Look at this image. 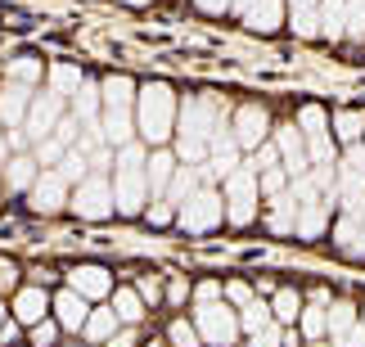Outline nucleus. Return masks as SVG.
Here are the masks:
<instances>
[{
	"mask_svg": "<svg viewBox=\"0 0 365 347\" xmlns=\"http://www.w3.org/2000/svg\"><path fill=\"white\" fill-rule=\"evenodd\" d=\"M226 118V108H221L212 95H194V100L180 108V122H176V154L190 162H199L212 154V131H217V122Z\"/></svg>",
	"mask_w": 365,
	"mask_h": 347,
	"instance_id": "f257e3e1",
	"label": "nucleus"
},
{
	"mask_svg": "<svg viewBox=\"0 0 365 347\" xmlns=\"http://www.w3.org/2000/svg\"><path fill=\"white\" fill-rule=\"evenodd\" d=\"M145 145H122L118 149V176H113V203H118V217H140L149 203V176H145Z\"/></svg>",
	"mask_w": 365,
	"mask_h": 347,
	"instance_id": "f03ea898",
	"label": "nucleus"
},
{
	"mask_svg": "<svg viewBox=\"0 0 365 347\" xmlns=\"http://www.w3.org/2000/svg\"><path fill=\"white\" fill-rule=\"evenodd\" d=\"M135 135H145L149 145H163L167 135H176V95L163 81H149L135 95Z\"/></svg>",
	"mask_w": 365,
	"mask_h": 347,
	"instance_id": "7ed1b4c3",
	"label": "nucleus"
},
{
	"mask_svg": "<svg viewBox=\"0 0 365 347\" xmlns=\"http://www.w3.org/2000/svg\"><path fill=\"white\" fill-rule=\"evenodd\" d=\"M257 199H262V180L252 167H240L226 176V221L230 226H252L257 221Z\"/></svg>",
	"mask_w": 365,
	"mask_h": 347,
	"instance_id": "20e7f679",
	"label": "nucleus"
},
{
	"mask_svg": "<svg viewBox=\"0 0 365 347\" xmlns=\"http://www.w3.org/2000/svg\"><path fill=\"white\" fill-rule=\"evenodd\" d=\"M73 212L81 217V221H108L118 212V203H113V180L108 176H100V172H91L81 185L73 190Z\"/></svg>",
	"mask_w": 365,
	"mask_h": 347,
	"instance_id": "39448f33",
	"label": "nucleus"
},
{
	"mask_svg": "<svg viewBox=\"0 0 365 347\" xmlns=\"http://www.w3.org/2000/svg\"><path fill=\"white\" fill-rule=\"evenodd\" d=\"M176 221H180L185 230H194V234H203V230H217L221 221H226V199H221L217 190H199V194H190V199L180 203Z\"/></svg>",
	"mask_w": 365,
	"mask_h": 347,
	"instance_id": "423d86ee",
	"label": "nucleus"
},
{
	"mask_svg": "<svg viewBox=\"0 0 365 347\" xmlns=\"http://www.w3.org/2000/svg\"><path fill=\"white\" fill-rule=\"evenodd\" d=\"M68 113H63V95H54V90H46V95H36L32 100V113H27V122H23V135H27V145H41V140H50L54 131H59V122H63Z\"/></svg>",
	"mask_w": 365,
	"mask_h": 347,
	"instance_id": "0eeeda50",
	"label": "nucleus"
},
{
	"mask_svg": "<svg viewBox=\"0 0 365 347\" xmlns=\"http://www.w3.org/2000/svg\"><path fill=\"white\" fill-rule=\"evenodd\" d=\"M194 329H199V338H207L212 347H230L235 334H240V316L226 311L221 302H203L199 316H194Z\"/></svg>",
	"mask_w": 365,
	"mask_h": 347,
	"instance_id": "6e6552de",
	"label": "nucleus"
},
{
	"mask_svg": "<svg viewBox=\"0 0 365 347\" xmlns=\"http://www.w3.org/2000/svg\"><path fill=\"white\" fill-rule=\"evenodd\" d=\"M32 194V212H41V217H54V212H63L68 203H73V190H68V180L54 172V167H46L36 176V185L27 190Z\"/></svg>",
	"mask_w": 365,
	"mask_h": 347,
	"instance_id": "1a4fd4ad",
	"label": "nucleus"
},
{
	"mask_svg": "<svg viewBox=\"0 0 365 347\" xmlns=\"http://www.w3.org/2000/svg\"><path fill=\"white\" fill-rule=\"evenodd\" d=\"M298 122H302V140H307V154H312V162H325L334 158V145H329V118H325V108H316V104H307L302 113H298Z\"/></svg>",
	"mask_w": 365,
	"mask_h": 347,
	"instance_id": "9d476101",
	"label": "nucleus"
},
{
	"mask_svg": "<svg viewBox=\"0 0 365 347\" xmlns=\"http://www.w3.org/2000/svg\"><path fill=\"white\" fill-rule=\"evenodd\" d=\"M32 100H36L32 86H23V81H5V86H0V127L23 131L27 113H32Z\"/></svg>",
	"mask_w": 365,
	"mask_h": 347,
	"instance_id": "9b49d317",
	"label": "nucleus"
},
{
	"mask_svg": "<svg viewBox=\"0 0 365 347\" xmlns=\"http://www.w3.org/2000/svg\"><path fill=\"white\" fill-rule=\"evenodd\" d=\"M230 131H235V145H240V149H262L266 131H271V118H266V108L244 104V108H235Z\"/></svg>",
	"mask_w": 365,
	"mask_h": 347,
	"instance_id": "f8f14e48",
	"label": "nucleus"
},
{
	"mask_svg": "<svg viewBox=\"0 0 365 347\" xmlns=\"http://www.w3.org/2000/svg\"><path fill=\"white\" fill-rule=\"evenodd\" d=\"M275 149H279V158H284V172H289L293 180L312 172V154H307V140H302L298 127H279V131H275Z\"/></svg>",
	"mask_w": 365,
	"mask_h": 347,
	"instance_id": "ddd939ff",
	"label": "nucleus"
},
{
	"mask_svg": "<svg viewBox=\"0 0 365 347\" xmlns=\"http://www.w3.org/2000/svg\"><path fill=\"white\" fill-rule=\"evenodd\" d=\"M54 321H59V329H86V321H91L86 298H81L77 289H63V294L54 298Z\"/></svg>",
	"mask_w": 365,
	"mask_h": 347,
	"instance_id": "4468645a",
	"label": "nucleus"
},
{
	"mask_svg": "<svg viewBox=\"0 0 365 347\" xmlns=\"http://www.w3.org/2000/svg\"><path fill=\"white\" fill-rule=\"evenodd\" d=\"M68 289H77L81 298H108L113 294V280H108V271L104 266H77L73 275H68Z\"/></svg>",
	"mask_w": 365,
	"mask_h": 347,
	"instance_id": "2eb2a0df",
	"label": "nucleus"
},
{
	"mask_svg": "<svg viewBox=\"0 0 365 347\" xmlns=\"http://www.w3.org/2000/svg\"><path fill=\"white\" fill-rule=\"evenodd\" d=\"M14 311H19L23 325H41V321H46V311H54V302L46 298V289H41V284H32V289H23V294L14 298Z\"/></svg>",
	"mask_w": 365,
	"mask_h": 347,
	"instance_id": "dca6fc26",
	"label": "nucleus"
},
{
	"mask_svg": "<svg viewBox=\"0 0 365 347\" xmlns=\"http://www.w3.org/2000/svg\"><path fill=\"white\" fill-rule=\"evenodd\" d=\"M36 176H41V162H36V154H14L9 162H5V185L19 194V190H32L36 185Z\"/></svg>",
	"mask_w": 365,
	"mask_h": 347,
	"instance_id": "f3484780",
	"label": "nucleus"
},
{
	"mask_svg": "<svg viewBox=\"0 0 365 347\" xmlns=\"http://www.w3.org/2000/svg\"><path fill=\"white\" fill-rule=\"evenodd\" d=\"M145 176H149V199H167V185H172V176H176V158L158 149V154L145 162Z\"/></svg>",
	"mask_w": 365,
	"mask_h": 347,
	"instance_id": "a211bd4d",
	"label": "nucleus"
},
{
	"mask_svg": "<svg viewBox=\"0 0 365 347\" xmlns=\"http://www.w3.org/2000/svg\"><path fill=\"white\" fill-rule=\"evenodd\" d=\"M334 239H339L343 253L365 257V217H361V212H347V217L339 221V230H334Z\"/></svg>",
	"mask_w": 365,
	"mask_h": 347,
	"instance_id": "6ab92c4d",
	"label": "nucleus"
},
{
	"mask_svg": "<svg viewBox=\"0 0 365 347\" xmlns=\"http://www.w3.org/2000/svg\"><path fill=\"white\" fill-rule=\"evenodd\" d=\"M279 19H284V5H279V0H252L244 9V23L257 27V32H275Z\"/></svg>",
	"mask_w": 365,
	"mask_h": 347,
	"instance_id": "aec40b11",
	"label": "nucleus"
},
{
	"mask_svg": "<svg viewBox=\"0 0 365 347\" xmlns=\"http://www.w3.org/2000/svg\"><path fill=\"white\" fill-rule=\"evenodd\" d=\"M199 190H203V176H199V167H176L172 185H167V203H176V212H180V203H185L190 194H199Z\"/></svg>",
	"mask_w": 365,
	"mask_h": 347,
	"instance_id": "412c9836",
	"label": "nucleus"
},
{
	"mask_svg": "<svg viewBox=\"0 0 365 347\" xmlns=\"http://www.w3.org/2000/svg\"><path fill=\"white\" fill-rule=\"evenodd\" d=\"M100 90H104V108H135V81L131 77L118 73V77H108Z\"/></svg>",
	"mask_w": 365,
	"mask_h": 347,
	"instance_id": "4be33fe9",
	"label": "nucleus"
},
{
	"mask_svg": "<svg viewBox=\"0 0 365 347\" xmlns=\"http://www.w3.org/2000/svg\"><path fill=\"white\" fill-rule=\"evenodd\" d=\"M325 226H329V203H302L298 207V234L302 239H316Z\"/></svg>",
	"mask_w": 365,
	"mask_h": 347,
	"instance_id": "5701e85b",
	"label": "nucleus"
},
{
	"mask_svg": "<svg viewBox=\"0 0 365 347\" xmlns=\"http://www.w3.org/2000/svg\"><path fill=\"white\" fill-rule=\"evenodd\" d=\"M81 86H86V73H81V68H68V63H54L50 68V90L54 95H63V100H68V95H77Z\"/></svg>",
	"mask_w": 365,
	"mask_h": 347,
	"instance_id": "b1692460",
	"label": "nucleus"
},
{
	"mask_svg": "<svg viewBox=\"0 0 365 347\" xmlns=\"http://www.w3.org/2000/svg\"><path fill=\"white\" fill-rule=\"evenodd\" d=\"M100 86H95V81H86V86H81L77 95H73V113H77V122H100L104 113H100Z\"/></svg>",
	"mask_w": 365,
	"mask_h": 347,
	"instance_id": "393cba45",
	"label": "nucleus"
},
{
	"mask_svg": "<svg viewBox=\"0 0 365 347\" xmlns=\"http://www.w3.org/2000/svg\"><path fill=\"white\" fill-rule=\"evenodd\" d=\"M113 311L122 325H140V316H145V298H140V289H118L113 294Z\"/></svg>",
	"mask_w": 365,
	"mask_h": 347,
	"instance_id": "a878e982",
	"label": "nucleus"
},
{
	"mask_svg": "<svg viewBox=\"0 0 365 347\" xmlns=\"http://www.w3.org/2000/svg\"><path fill=\"white\" fill-rule=\"evenodd\" d=\"M118 311H91V321H86V329H81V334H86V338H95V343H108V338H113L118 334Z\"/></svg>",
	"mask_w": 365,
	"mask_h": 347,
	"instance_id": "bb28decb",
	"label": "nucleus"
},
{
	"mask_svg": "<svg viewBox=\"0 0 365 347\" xmlns=\"http://www.w3.org/2000/svg\"><path fill=\"white\" fill-rule=\"evenodd\" d=\"M54 172H59V176L68 180V185H81V180L91 176V158L81 154V149H68V154H63V162H59Z\"/></svg>",
	"mask_w": 365,
	"mask_h": 347,
	"instance_id": "cd10ccee",
	"label": "nucleus"
},
{
	"mask_svg": "<svg viewBox=\"0 0 365 347\" xmlns=\"http://www.w3.org/2000/svg\"><path fill=\"white\" fill-rule=\"evenodd\" d=\"M352 329H356V307H352V302H334V311H329V334H334V343H343Z\"/></svg>",
	"mask_w": 365,
	"mask_h": 347,
	"instance_id": "c85d7f7f",
	"label": "nucleus"
},
{
	"mask_svg": "<svg viewBox=\"0 0 365 347\" xmlns=\"http://www.w3.org/2000/svg\"><path fill=\"white\" fill-rule=\"evenodd\" d=\"M271 316H275L279 325H293V321L302 316V298L293 294V289H279V294H275V302H271Z\"/></svg>",
	"mask_w": 365,
	"mask_h": 347,
	"instance_id": "c756f323",
	"label": "nucleus"
},
{
	"mask_svg": "<svg viewBox=\"0 0 365 347\" xmlns=\"http://www.w3.org/2000/svg\"><path fill=\"white\" fill-rule=\"evenodd\" d=\"M266 325H275L271 307H266V302H248V307H244V316H240V329H248V334H262Z\"/></svg>",
	"mask_w": 365,
	"mask_h": 347,
	"instance_id": "7c9ffc66",
	"label": "nucleus"
},
{
	"mask_svg": "<svg viewBox=\"0 0 365 347\" xmlns=\"http://www.w3.org/2000/svg\"><path fill=\"white\" fill-rule=\"evenodd\" d=\"M334 131H339V140H343V145H361L365 118H361V113H334Z\"/></svg>",
	"mask_w": 365,
	"mask_h": 347,
	"instance_id": "2f4dec72",
	"label": "nucleus"
},
{
	"mask_svg": "<svg viewBox=\"0 0 365 347\" xmlns=\"http://www.w3.org/2000/svg\"><path fill=\"white\" fill-rule=\"evenodd\" d=\"M32 154H36V162H41V172H46V167H59V162H63L68 145L59 140V135H50V140H41V145L32 149Z\"/></svg>",
	"mask_w": 365,
	"mask_h": 347,
	"instance_id": "473e14b6",
	"label": "nucleus"
},
{
	"mask_svg": "<svg viewBox=\"0 0 365 347\" xmlns=\"http://www.w3.org/2000/svg\"><path fill=\"white\" fill-rule=\"evenodd\" d=\"M36 77H41V63L32 59V54H19V59H9V81H23V86H32Z\"/></svg>",
	"mask_w": 365,
	"mask_h": 347,
	"instance_id": "72a5a7b5",
	"label": "nucleus"
},
{
	"mask_svg": "<svg viewBox=\"0 0 365 347\" xmlns=\"http://www.w3.org/2000/svg\"><path fill=\"white\" fill-rule=\"evenodd\" d=\"M167 338H172V347H199V329H194L190 321H172Z\"/></svg>",
	"mask_w": 365,
	"mask_h": 347,
	"instance_id": "f704fd0d",
	"label": "nucleus"
},
{
	"mask_svg": "<svg viewBox=\"0 0 365 347\" xmlns=\"http://www.w3.org/2000/svg\"><path fill=\"white\" fill-rule=\"evenodd\" d=\"M302 329H307L312 338L329 334V316H325V307H307V311H302Z\"/></svg>",
	"mask_w": 365,
	"mask_h": 347,
	"instance_id": "c9c22d12",
	"label": "nucleus"
},
{
	"mask_svg": "<svg viewBox=\"0 0 365 347\" xmlns=\"http://www.w3.org/2000/svg\"><path fill=\"white\" fill-rule=\"evenodd\" d=\"M347 36L365 41V0H347Z\"/></svg>",
	"mask_w": 365,
	"mask_h": 347,
	"instance_id": "e433bc0d",
	"label": "nucleus"
},
{
	"mask_svg": "<svg viewBox=\"0 0 365 347\" xmlns=\"http://www.w3.org/2000/svg\"><path fill=\"white\" fill-rule=\"evenodd\" d=\"M289 27H293L298 36H316V32H320V9H316V14H289Z\"/></svg>",
	"mask_w": 365,
	"mask_h": 347,
	"instance_id": "4c0bfd02",
	"label": "nucleus"
},
{
	"mask_svg": "<svg viewBox=\"0 0 365 347\" xmlns=\"http://www.w3.org/2000/svg\"><path fill=\"white\" fill-rule=\"evenodd\" d=\"M145 217H149V226H167V221L176 217V203H167V199H153V207H145Z\"/></svg>",
	"mask_w": 365,
	"mask_h": 347,
	"instance_id": "58836bf2",
	"label": "nucleus"
},
{
	"mask_svg": "<svg viewBox=\"0 0 365 347\" xmlns=\"http://www.w3.org/2000/svg\"><path fill=\"white\" fill-rule=\"evenodd\" d=\"M54 334H59V321H41V325H32V343H36V347H50Z\"/></svg>",
	"mask_w": 365,
	"mask_h": 347,
	"instance_id": "ea45409f",
	"label": "nucleus"
},
{
	"mask_svg": "<svg viewBox=\"0 0 365 347\" xmlns=\"http://www.w3.org/2000/svg\"><path fill=\"white\" fill-rule=\"evenodd\" d=\"M257 180H262V190L271 194V199H275V194H284V172H279V167H271V172H262Z\"/></svg>",
	"mask_w": 365,
	"mask_h": 347,
	"instance_id": "a19ab883",
	"label": "nucleus"
},
{
	"mask_svg": "<svg viewBox=\"0 0 365 347\" xmlns=\"http://www.w3.org/2000/svg\"><path fill=\"white\" fill-rule=\"evenodd\" d=\"M140 298H145V302H158L163 298V284L153 280V275H145V280H140Z\"/></svg>",
	"mask_w": 365,
	"mask_h": 347,
	"instance_id": "79ce46f5",
	"label": "nucleus"
},
{
	"mask_svg": "<svg viewBox=\"0 0 365 347\" xmlns=\"http://www.w3.org/2000/svg\"><path fill=\"white\" fill-rule=\"evenodd\" d=\"M252 347H279V329H275V325H266L262 334H252Z\"/></svg>",
	"mask_w": 365,
	"mask_h": 347,
	"instance_id": "37998d69",
	"label": "nucleus"
},
{
	"mask_svg": "<svg viewBox=\"0 0 365 347\" xmlns=\"http://www.w3.org/2000/svg\"><path fill=\"white\" fill-rule=\"evenodd\" d=\"M108 347H135V329H131V325H122L118 334L108 338Z\"/></svg>",
	"mask_w": 365,
	"mask_h": 347,
	"instance_id": "c03bdc74",
	"label": "nucleus"
},
{
	"mask_svg": "<svg viewBox=\"0 0 365 347\" xmlns=\"http://www.w3.org/2000/svg\"><path fill=\"white\" fill-rule=\"evenodd\" d=\"M9 284H19V266H14V261H0V289H9Z\"/></svg>",
	"mask_w": 365,
	"mask_h": 347,
	"instance_id": "a18cd8bd",
	"label": "nucleus"
},
{
	"mask_svg": "<svg viewBox=\"0 0 365 347\" xmlns=\"http://www.w3.org/2000/svg\"><path fill=\"white\" fill-rule=\"evenodd\" d=\"M226 298H230V302H244V307H248V302H252V294H248V284H230V289H226Z\"/></svg>",
	"mask_w": 365,
	"mask_h": 347,
	"instance_id": "49530a36",
	"label": "nucleus"
},
{
	"mask_svg": "<svg viewBox=\"0 0 365 347\" xmlns=\"http://www.w3.org/2000/svg\"><path fill=\"white\" fill-rule=\"evenodd\" d=\"M320 0H289V14H316Z\"/></svg>",
	"mask_w": 365,
	"mask_h": 347,
	"instance_id": "de8ad7c7",
	"label": "nucleus"
},
{
	"mask_svg": "<svg viewBox=\"0 0 365 347\" xmlns=\"http://www.w3.org/2000/svg\"><path fill=\"white\" fill-rule=\"evenodd\" d=\"M199 9H207V14H221V9H230V0H194Z\"/></svg>",
	"mask_w": 365,
	"mask_h": 347,
	"instance_id": "09e8293b",
	"label": "nucleus"
},
{
	"mask_svg": "<svg viewBox=\"0 0 365 347\" xmlns=\"http://www.w3.org/2000/svg\"><path fill=\"white\" fill-rule=\"evenodd\" d=\"M14 338H19V325H14V321H5V329H0V343H5V347H9Z\"/></svg>",
	"mask_w": 365,
	"mask_h": 347,
	"instance_id": "8fccbe9b",
	"label": "nucleus"
},
{
	"mask_svg": "<svg viewBox=\"0 0 365 347\" xmlns=\"http://www.w3.org/2000/svg\"><path fill=\"white\" fill-rule=\"evenodd\" d=\"M217 294H221L217 284H199V302H217Z\"/></svg>",
	"mask_w": 365,
	"mask_h": 347,
	"instance_id": "3c124183",
	"label": "nucleus"
},
{
	"mask_svg": "<svg viewBox=\"0 0 365 347\" xmlns=\"http://www.w3.org/2000/svg\"><path fill=\"white\" fill-rule=\"evenodd\" d=\"M185 294H190V289H185V284H180V280H176L172 289H167V298H172V302H180V298H185Z\"/></svg>",
	"mask_w": 365,
	"mask_h": 347,
	"instance_id": "603ef678",
	"label": "nucleus"
},
{
	"mask_svg": "<svg viewBox=\"0 0 365 347\" xmlns=\"http://www.w3.org/2000/svg\"><path fill=\"white\" fill-rule=\"evenodd\" d=\"M248 5H252V0H230V9H235V14H244Z\"/></svg>",
	"mask_w": 365,
	"mask_h": 347,
	"instance_id": "864d4df0",
	"label": "nucleus"
},
{
	"mask_svg": "<svg viewBox=\"0 0 365 347\" xmlns=\"http://www.w3.org/2000/svg\"><path fill=\"white\" fill-rule=\"evenodd\" d=\"M122 5H153V0H122Z\"/></svg>",
	"mask_w": 365,
	"mask_h": 347,
	"instance_id": "5fc2aeb1",
	"label": "nucleus"
},
{
	"mask_svg": "<svg viewBox=\"0 0 365 347\" xmlns=\"http://www.w3.org/2000/svg\"><path fill=\"white\" fill-rule=\"evenodd\" d=\"M0 329H5V307H0Z\"/></svg>",
	"mask_w": 365,
	"mask_h": 347,
	"instance_id": "6e6d98bb",
	"label": "nucleus"
}]
</instances>
